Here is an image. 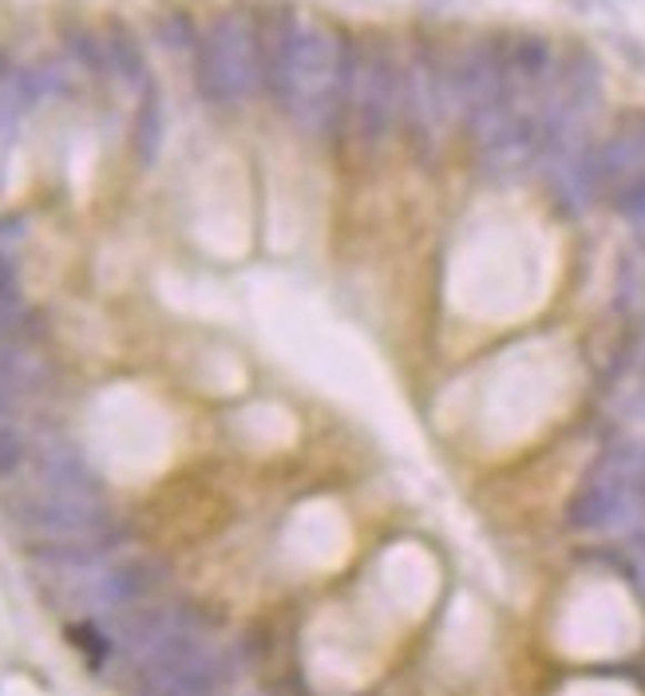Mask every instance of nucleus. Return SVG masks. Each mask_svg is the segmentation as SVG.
Segmentation results:
<instances>
[{"instance_id":"1","label":"nucleus","mask_w":645,"mask_h":696,"mask_svg":"<svg viewBox=\"0 0 645 696\" xmlns=\"http://www.w3.org/2000/svg\"><path fill=\"white\" fill-rule=\"evenodd\" d=\"M349 48L333 28L313 17H293L273 32L265 48V83L273 88L285 115L321 135L345 103Z\"/></svg>"},{"instance_id":"2","label":"nucleus","mask_w":645,"mask_h":696,"mask_svg":"<svg viewBox=\"0 0 645 696\" xmlns=\"http://www.w3.org/2000/svg\"><path fill=\"white\" fill-rule=\"evenodd\" d=\"M265 80V48L245 12H222L199 48V91L210 103H238Z\"/></svg>"},{"instance_id":"3","label":"nucleus","mask_w":645,"mask_h":696,"mask_svg":"<svg viewBox=\"0 0 645 696\" xmlns=\"http://www.w3.org/2000/svg\"><path fill=\"white\" fill-rule=\"evenodd\" d=\"M404 108V72H396L389 52L364 48L349 52V75H345V103L341 111L349 115V127L364 143H381L392 131L396 115Z\"/></svg>"},{"instance_id":"4","label":"nucleus","mask_w":645,"mask_h":696,"mask_svg":"<svg viewBox=\"0 0 645 696\" xmlns=\"http://www.w3.org/2000/svg\"><path fill=\"white\" fill-rule=\"evenodd\" d=\"M17 523L56 546H100L108 531V506L103 498L48 495L32 487V495L17 503Z\"/></svg>"},{"instance_id":"5","label":"nucleus","mask_w":645,"mask_h":696,"mask_svg":"<svg viewBox=\"0 0 645 696\" xmlns=\"http://www.w3.org/2000/svg\"><path fill=\"white\" fill-rule=\"evenodd\" d=\"M447 88H452V111H460L475 127L507 100V52H500L491 40L472 44L455 60Z\"/></svg>"},{"instance_id":"6","label":"nucleus","mask_w":645,"mask_h":696,"mask_svg":"<svg viewBox=\"0 0 645 696\" xmlns=\"http://www.w3.org/2000/svg\"><path fill=\"white\" fill-rule=\"evenodd\" d=\"M594 186H629L645 174V115H634L598 147L591 151Z\"/></svg>"},{"instance_id":"7","label":"nucleus","mask_w":645,"mask_h":696,"mask_svg":"<svg viewBox=\"0 0 645 696\" xmlns=\"http://www.w3.org/2000/svg\"><path fill=\"white\" fill-rule=\"evenodd\" d=\"M37 491L48 495H80V498H103L100 480L91 475L83 455L64 440H44L37 452Z\"/></svg>"},{"instance_id":"8","label":"nucleus","mask_w":645,"mask_h":696,"mask_svg":"<svg viewBox=\"0 0 645 696\" xmlns=\"http://www.w3.org/2000/svg\"><path fill=\"white\" fill-rule=\"evenodd\" d=\"M163 100H159L155 88H147L143 103L135 111V159L143 167H151L159 159V147H163Z\"/></svg>"},{"instance_id":"9","label":"nucleus","mask_w":645,"mask_h":696,"mask_svg":"<svg viewBox=\"0 0 645 696\" xmlns=\"http://www.w3.org/2000/svg\"><path fill=\"white\" fill-rule=\"evenodd\" d=\"M24 321V293H20V270L4 245H0V333H17Z\"/></svg>"},{"instance_id":"10","label":"nucleus","mask_w":645,"mask_h":696,"mask_svg":"<svg viewBox=\"0 0 645 696\" xmlns=\"http://www.w3.org/2000/svg\"><path fill=\"white\" fill-rule=\"evenodd\" d=\"M103 52H108V68H115L128 83L143 80V52H139V44L131 40L128 28H119V24L111 28L108 40H103Z\"/></svg>"},{"instance_id":"11","label":"nucleus","mask_w":645,"mask_h":696,"mask_svg":"<svg viewBox=\"0 0 645 696\" xmlns=\"http://www.w3.org/2000/svg\"><path fill=\"white\" fill-rule=\"evenodd\" d=\"M72 645H80L83 649V657H88V665L91 669H103L108 665V657H111V637L100 629V625H72Z\"/></svg>"},{"instance_id":"12","label":"nucleus","mask_w":645,"mask_h":696,"mask_svg":"<svg viewBox=\"0 0 645 696\" xmlns=\"http://www.w3.org/2000/svg\"><path fill=\"white\" fill-rule=\"evenodd\" d=\"M618 407H622V416L645 424V344H642V353H637V361H634V372H629L626 389H622Z\"/></svg>"},{"instance_id":"13","label":"nucleus","mask_w":645,"mask_h":696,"mask_svg":"<svg viewBox=\"0 0 645 696\" xmlns=\"http://www.w3.org/2000/svg\"><path fill=\"white\" fill-rule=\"evenodd\" d=\"M24 455H28L24 435H20L12 424H0V480L17 475L20 463H24Z\"/></svg>"},{"instance_id":"14","label":"nucleus","mask_w":645,"mask_h":696,"mask_svg":"<svg viewBox=\"0 0 645 696\" xmlns=\"http://www.w3.org/2000/svg\"><path fill=\"white\" fill-rule=\"evenodd\" d=\"M618 210H622V218H626V222H634V226H645V174H642V179L629 182V186H622Z\"/></svg>"},{"instance_id":"15","label":"nucleus","mask_w":645,"mask_h":696,"mask_svg":"<svg viewBox=\"0 0 645 696\" xmlns=\"http://www.w3.org/2000/svg\"><path fill=\"white\" fill-rule=\"evenodd\" d=\"M12 412H17V389H12L9 380L0 376V424H9Z\"/></svg>"},{"instance_id":"16","label":"nucleus","mask_w":645,"mask_h":696,"mask_svg":"<svg viewBox=\"0 0 645 696\" xmlns=\"http://www.w3.org/2000/svg\"><path fill=\"white\" fill-rule=\"evenodd\" d=\"M634 558H637V566H642V574H645V534H637V538H634Z\"/></svg>"}]
</instances>
